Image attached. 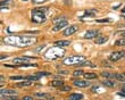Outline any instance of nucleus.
Listing matches in <instances>:
<instances>
[{
	"label": "nucleus",
	"instance_id": "nucleus-20",
	"mask_svg": "<svg viewBox=\"0 0 125 100\" xmlns=\"http://www.w3.org/2000/svg\"><path fill=\"white\" fill-rule=\"evenodd\" d=\"M36 97H39V98H47V99H50V100H53V98L50 96V94L48 93H35Z\"/></svg>",
	"mask_w": 125,
	"mask_h": 100
},
{
	"label": "nucleus",
	"instance_id": "nucleus-8",
	"mask_svg": "<svg viewBox=\"0 0 125 100\" xmlns=\"http://www.w3.org/2000/svg\"><path fill=\"white\" fill-rule=\"evenodd\" d=\"M73 83H74V85L77 88H86L90 85V83L88 81H82V80H75Z\"/></svg>",
	"mask_w": 125,
	"mask_h": 100
},
{
	"label": "nucleus",
	"instance_id": "nucleus-33",
	"mask_svg": "<svg viewBox=\"0 0 125 100\" xmlns=\"http://www.w3.org/2000/svg\"><path fill=\"white\" fill-rule=\"evenodd\" d=\"M119 33H121V34H122V35H123V37H125V31H122V32H119Z\"/></svg>",
	"mask_w": 125,
	"mask_h": 100
},
{
	"label": "nucleus",
	"instance_id": "nucleus-23",
	"mask_svg": "<svg viewBox=\"0 0 125 100\" xmlns=\"http://www.w3.org/2000/svg\"><path fill=\"white\" fill-rule=\"evenodd\" d=\"M116 46H125V38H122V39H118V40L115 42Z\"/></svg>",
	"mask_w": 125,
	"mask_h": 100
},
{
	"label": "nucleus",
	"instance_id": "nucleus-24",
	"mask_svg": "<svg viewBox=\"0 0 125 100\" xmlns=\"http://www.w3.org/2000/svg\"><path fill=\"white\" fill-rule=\"evenodd\" d=\"M73 75H74V76H81V75H84V73H83V70H74V73H73Z\"/></svg>",
	"mask_w": 125,
	"mask_h": 100
},
{
	"label": "nucleus",
	"instance_id": "nucleus-19",
	"mask_svg": "<svg viewBox=\"0 0 125 100\" xmlns=\"http://www.w3.org/2000/svg\"><path fill=\"white\" fill-rule=\"evenodd\" d=\"M105 87H107V88H113V87H115V82H113V81H110V80H104L101 82Z\"/></svg>",
	"mask_w": 125,
	"mask_h": 100
},
{
	"label": "nucleus",
	"instance_id": "nucleus-35",
	"mask_svg": "<svg viewBox=\"0 0 125 100\" xmlns=\"http://www.w3.org/2000/svg\"><path fill=\"white\" fill-rule=\"evenodd\" d=\"M122 13H125V7H124V8H123V9H122Z\"/></svg>",
	"mask_w": 125,
	"mask_h": 100
},
{
	"label": "nucleus",
	"instance_id": "nucleus-27",
	"mask_svg": "<svg viewBox=\"0 0 125 100\" xmlns=\"http://www.w3.org/2000/svg\"><path fill=\"white\" fill-rule=\"evenodd\" d=\"M35 75H36V76H39V77H41V76H48V75H50V73H47V72H38Z\"/></svg>",
	"mask_w": 125,
	"mask_h": 100
},
{
	"label": "nucleus",
	"instance_id": "nucleus-5",
	"mask_svg": "<svg viewBox=\"0 0 125 100\" xmlns=\"http://www.w3.org/2000/svg\"><path fill=\"white\" fill-rule=\"evenodd\" d=\"M124 56H125L124 51H114V52L109 56V60H110V61H117V60H119Z\"/></svg>",
	"mask_w": 125,
	"mask_h": 100
},
{
	"label": "nucleus",
	"instance_id": "nucleus-16",
	"mask_svg": "<svg viewBox=\"0 0 125 100\" xmlns=\"http://www.w3.org/2000/svg\"><path fill=\"white\" fill-rule=\"evenodd\" d=\"M101 76L105 77L106 80H112V79H115V74L109 73V72H102V73H101Z\"/></svg>",
	"mask_w": 125,
	"mask_h": 100
},
{
	"label": "nucleus",
	"instance_id": "nucleus-28",
	"mask_svg": "<svg viewBox=\"0 0 125 100\" xmlns=\"http://www.w3.org/2000/svg\"><path fill=\"white\" fill-rule=\"evenodd\" d=\"M112 20L109 18H102V20H97V23H107V22H110Z\"/></svg>",
	"mask_w": 125,
	"mask_h": 100
},
{
	"label": "nucleus",
	"instance_id": "nucleus-36",
	"mask_svg": "<svg viewBox=\"0 0 125 100\" xmlns=\"http://www.w3.org/2000/svg\"><path fill=\"white\" fill-rule=\"evenodd\" d=\"M23 1H27V0H23Z\"/></svg>",
	"mask_w": 125,
	"mask_h": 100
},
{
	"label": "nucleus",
	"instance_id": "nucleus-12",
	"mask_svg": "<svg viewBox=\"0 0 125 100\" xmlns=\"http://www.w3.org/2000/svg\"><path fill=\"white\" fill-rule=\"evenodd\" d=\"M71 44V41H67V40H58V41H55V46L57 47H67Z\"/></svg>",
	"mask_w": 125,
	"mask_h": 100
},
{
	"label": "nucleus",
	"instance_id": "nucleus-9",
	"mask_svg": "<svg viewBox=\"0 0 125 100\" xmlns=\"http://www.w3.org/2000/svg\"><path fill=\"white\" fill-rule=\"evenodd\" d=\"M98 34H99L98 31L90 30V31H88V32L84 34V38H85V39H93V38H97V37H98Z\"/></svg>",
	"mask_w": 125,
	"mask_h": 100
},
{
	"label": "nucleus",
	"instance_id": "nucleus-3",
	"mask_svg": "<svg viewBox=\"0 0 125 100\" xmlns=\"http://www.w3.org/2000/svg\"><path fill=\"white\" fill-rule=\"evenodd\" d=\"M85 60L86 58L84 56H71L64 60V64L65 65H77L79 66L80 64L84 63Z\"/></svg>",
	"mask_w": 125,
	"mask_h": 100
},
{
	"label": "nucleus",
	"instance_id": "nucleus-7",
	"mask_svg": "<svg viewBox=\"0 0 125 100\" xmlns=\"http://www.w3.org/2000/svg\"><path fill=\"white\" fill-rule=\"evenodd\" d=\"M68 25V23H67V20H62V22H59L58 24H56L55 26L52 27V32H58V31H60L62 29V27H65Z\"/></svg>",
	"mask_w": 125,
	"mask_h": 100
},
{
	"label": "nucleus",
	"instance_id": "nucleus-29",
	"mask_svg": "<svg viewBox=\"0 0 125 100\" xmlns=\"http://www.w3.org/2000/svg\"><path fill=\"white\" fill-rule=\"evenodd\" d=\"M60 90L62 91H69L71 90V87H69V85H62V87L60 88Z\"/></svg>",
	"mask_w": 125,
	"mask_h": 100
},
{
	"label": "nucleus",
	"instance_id": "nucleus-4",
	"mask_svg": "<svg viewBox=\"0 0 125 100\" xmlns=\"http://www.w3.org/2000/svg\"><path fill=\"white\" fill-rule=\"evenodd\" d=\"M47 17H46V14L42 13V11H39V10L34 8L32 10V20L34 23L36 24H40V23H43V22H46Z\"/></svg>",
	"mask_w": 125,
	"mask_h": 100
},
{
	"label": "nucleus",
	"instance_id": "nucleus-6",
	"mask_svg": "<svg viewBox=\"0 0 125 100\" xmlns=\"http://www.w3.org/2000/svg\"><path fill=\"white\" fill-rule=\"evenodd\" d=\"M77 30H79V26H77V25H69V26L64 31L62 34H64L65 37H69V35H73Z\"/></svg>",
	"mask_w": 125,
	"mask_h": 100
},
{
	"label": "nucleus",
	"instance_id": "nucleus-15",
	"mask_svg": "<svg viewBox=\"0 0 125 100\" xmlns=\"http://www.w3.org/2000/svg\"><path fill=\"white\" fill-rule=\"evenodd\" d=\"M50 85L51 87H56V88H62L64 85V82L62 80H56V81H51L50 82Z\"/></svg>",
	"mask_w": 125,
	"mask_h": 100
},
{
	"label": "nucleus",
	"instance_id": "nucleus-21",
	"mask_svg": "<svg viewBox=\"0 0 125 100\" xmlns=\"http://www.w3.org/2000/svg\"><path fill=\"white\" fill-rule=\"evenodd\" d=\"M115 79H117V80L121 81V82H124V81H125V75L119 74V73H116L115 74Z\"/></svg>",
	"mask_w": 125,
	"mask_h": 100
},
{
	"label": "nucleus",
	"instance_id": "nucleus-31",
	"mask_svg": "<svg viewBox=\"0 0 125 100\" xmlns=\"http://www.w3.org/2000/svg\"><path fill=\"white\" fill-rule=\"evenodd\" d=\"M47 0H33L34 3H42V2H46Z\"/></svg>",
	"mask_w": 125,
	"mask_h": 100
},
{
	"label": "nucleus",
	"instance_id": "nucleus-30",
	"mask_svg": "<svg viewBox=\"0 0 125 100\" xmlns=\"http://www.w3.org/2000/svg\"><path fill=\"white\" fill-rule=\"evenodd\" d=\"M36 9L39 10V11H42V13H46V11H48V8H44V7H38Z\"/></svg>",
	"mask_w": 125,
	"mask_h": 100
},
{
	"label": "nucleus",
	"instance_id": "nucleus-26",
	"mask_svg": "<svg viewBox=\"0 0 125 100\" xmlns=\"http://www.w3.org/2000/svg\"><path fill=\"white\" fill-rule=\"evenodd\" d=\"M10 80H13V81H17V80L26 81V77H23V76H10Z\"/></svg>",
	"mask_w": 125,
	"mask_h": 100
},
{
	"label": "nucleus",
	"instance_id": "nucleus-18",
	"mask_svg": "<svg viewBox=\"0 0 125 100\" xmlns=\"http://www.w3.org/2000/svg\"><path fill=\"white\" fill-rule=\"evenodd\" d=\"M83 76L88 79V80H94V79H98V75L95 73H84Z\"/></svg>",
	"mask_w": 125,
	"mask_h": 100
},
{
	"label": "nucleus",
	"instance_id": "nucleus-22",
	"mask_svg": "<svg viewBox=\"0 0 125 100\" xmlns=\"http://www.w3.org/2000/svg\"><path fill=\"white\" fill-rule=\"evenodd\" d=\"M79 66H90V67H94L95 65H94V64H92V63H90L89 60H85V61H84V63L80 64Z\"/></svg>",
	"mask_w": 125,
	"mask_h": 100
},
{
	"label": "nucleus",
	"instance_id": "nucleus-32",
	"mask_svg": "<svg viewBox=\"0 0 125 100\" xmlns=\"http://www.w3.org/2000/svg\"><path fill=\"white\" fill-rule=\"evenodd\" d=\"M23 100H33V97H30V96H26V97H23Z\"/></svg>",
	"mask_w": 125,
	"mask_h": 100
},
{
	"label": "nucleus",
	"instance_id": "nucleus-25",
	"mask_svg": "<svg viewBox=\"0 0 125 100\" xmlns=\"http://www.w3.org/2000/svg\"><path fill=\"white\" fill-rule=\"evenodd\" d=\"M26 80L27 81H38L39 80V76H36V75H30V76H26Z\"/></svg>",
	"mask_w": 125,
	"mask_h": 100
},
{
	"label": "nucleus",
	"instance_id": "nucleus-1",
	"mask_svg": "<svg viewBox=\"0 0 125 100\" xmlns=\"http://www.w3.org/2000/svg\"><path fill=\"white\" fill-rule=\"evenodd\" d=\"M35 39L31 37H23V35H10L3 39V42L8 44H13L17 47H27L31 44L35 43Z\"/></svg>",
	"mask_w": 125,
	"mask_h": 100
},
{
	"label": "nucleus",
	"instance_id": "nucleus-2",
	"mask_svg": "<svg viewBox=\"0 0 125 100\" xmlns=\"http://www.w3.org/2000/svg\"><path fill=\"white\" fill-rule=\"evenodd\" d=\"M64 55H65V50L62 49L60 47L55 46V47L50 48V49L46 52V55H44V56H46L47 59L55 60V59H58V58H62Z\"/></svg>",
	"mask_w": 125,
	"mask_h": 100
},
{
	"label": "nucleus",
	"instance_id": "nucleus-34",
	"mask_svg": "<svg viewBox=\"0 0 125 100\" xmlns=\"http://www.w3.org/2000/svg\"><path fill=\"white\" fill-rule=\"evenodd\" d=\"M122 92H124V93H125V85H124V88H123V91H122Z\"/></svg>",
	"mask_w": 125,
	"mask_h": 100
},
{
	"label": "nucleus",
	"instance_id": "nucleus-13",
	"mask_svg": "<svg viewBox=\"0 0 125 100\" xmlns=\"http://www.w3.org/2000/svg\"><path fill=\"white\" fill-rule=\"evenodd\" d=\"M83 98L84 97L81 93H72L71 96H68V100H82Z\"/></svg>",
	"mask_w": 125,
	"mask_h": 100
},
{
	"label": "nucleus",
	"instance_id": "nucleus-14",
	"mask_svg": "<svg viewBox=\"0 0 125 100\" xmlns=\"http://www.w3.org/2000/svg\"><path fill=\"white\" fill-rule=\"evenodd\" d=\"M30 85H32V81H27V80L16 84L17 88H26V87H30Z\"/></svg>",
	"mask_w": 125,
	"mask_h": 100
},
{
	"label": "nucleus",
	"instance_id": "nucleus-10",
	"mask_svg": "<svg viewBox=\"0 0 125 100\" xmlns=\"http://www.w3.org/2000/svg\"><path fill=\"white\" fill-rule=\"evenodd\" d=\"M0 92H1V97H7V96H14V94H16V91L10 90V89H1Z\"/></svg>",
	"mask_w": 125,
	"mask_h": 100
},
{
	"label": "nucleus",
	"instance_id": "nucleus-11",
	"mask_svg": "<svg viewBox=\"0 0 125 100\" xmlns=\"http://www.w3.org/2000/svg\"><path fill=\"white\" fill-rule=\"evenodd\" d=\"M26 59H31V57H23V58H15L13 60L14 64H18V65H23V64H26L27 60Z\"/></svg>",
	"mask_w": 125,
	"mask_h": 100
},
{
	"label": "nucleus",
	"instance_id": "nucleus-17",
	"mask_svg": "<svg viewBox=\"0 0 125 100\" xmlns=\"http://www.w3.org/2000/svg\"><path fill=\"white\" fill-rule=\"evenodd\" d=\"M108 41V38L107 37H99L95 39V43L97 44H102V43H106Z\"/></svg>",
	"mask_w": 125,
	"mask_h": 100
}]
</instances>
